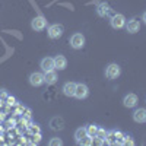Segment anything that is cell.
<instances>
[{
  "label": "cell",
  "mask_w": 146,
  "mask_h": 146,
  "mask_svg": "<svg viewBox=\"0 0 146 146\" xmlns=\"http://www.w3.org/2000/svg\"><path fill=\"white\" fill-rule=\"evenodd\" d=\"M48 145H50V146H62L63 145V140L60 139V137H53L50 142H48Z\"/></svg>",
  "instance_id": "cell-22"
},
{
  "label": "cell",
  "mask_w": 146,
  "mask_h": 146,
  "mask_svg": "<svg viewBox=\"0 0 146 146\" xmlns=\"http://www.w3.org/2000/svg\"><path fill=\"white\" fill-rule=\"evenodd\" d=\"M105 143H107V145H117V135H115V130H110V131H107Z\"/></svg>",
  "instance_id": "cell-17"
},
{
  "label": "cell",
  "mask_w": 146,
  "mask_h": 146,
  "mask_svg": "<svg viewBox=\"0 0 146 146\" xmlns=\"http://www.w3.org/2000/svg\"><path fill=\"white\" fill-rule=\"evenodd\" d=\"M29 83L32 86H41L44 83V73H40V72H34L29 75Z\"/></svg>",
  "instance_id": "cell-7"
},
{
  "label": "cell",
  "mask_w": 146,
  "mask_h": 146,
  "mask_svg": "<svg viewBox=\"0 0 146 146\" xmlns=\"http://www.w3.org/2000/svg\"><path fill=\"white\" fill-rule=\"evenodd\" d=\"M2 104H3V101H0V105H2Z\"/></svg>",
  "instance_id": "cell-31"
},
{
  "label": "cell",
  "mask_w": 146,
  "mask_h": 146,
  "mask_svg": "<svg viewBox=\"0 0 146 146\" xmlns=\"http://www.w3.org/2000/svg\"><path fill=\"white\" fill-rule=\"evenodd\" d=\"M110 13H111V7H110V5L107 2H101L98 6H96V15H98V16L105 18Z\"/></svg>",
  "instance_id": "cell-10"
},
{
  "label": "cell",
  "mask_w": 146,
  "mask_h": 146,
  "mask_svg": "<svg viewBox=\"0 0 146 146\" xmlns=\"http://www.w3.org/2000/svg\"><path fill=\"white\" fill-rule=\"evenodd\" d=\"M133 120H135L136 123H139V124L146 123V108L135 110V113H133Z\"/></svg>",
  "instance_id": "cell-12"
},
{
  "label": "cell",
  "mask_w": 146,
  "mask_h": 146,
  "mask_svg": "<svg viewBox=\"0 0 146 146\" xmlns=\"http://www.w3.org/2000/svg\"><path fill=\"white\" fill-rule=\"evenodd\" d=\"M29 133L31 135H35V133H41V129L38 124H31L29 126Z\"/></svg>",
  "instance_id": "cell-23"
},
{
  "label": "cell",
  "mask_w": 146,
  "mask_h": 146,
  "mask_svg": "<svg viewBox=\"0 0 146 146\" xmlns=\"http://www.w3.org/2000/svg\"><path fill=\"white\" fill-rule=\"evenodd\" d=\"M58 76L56 73V69L54 70H50V72H44V83L47 85H54L57 82Z\"/></svg>",
  "instance_id": "cell-14"
},
{
  "label": "cell",
  "mask_w": 146,
  "mask_h": 146,
  "mask_svg": "<svg viewBox=\"0 0 146 146\" xmlns=\"http://www.w3.org/2000/svg\"><path fill=\"white\" fill-rule=\"evenodd\" d=\"M126 16L121 15V13H115L111 16V19H110V25H111V28L114 29H123L126 27Z\"/></svg>",
  "instance_id": "cell-2"
},
{
  "label": "cell",
  "mask_w": 146,
  "mask_h": 146,
  "mask_svg": "<svg viewBox=\"0 0 146 146\" xmlns=\"http://www.w3.org/2000/svg\"><path fill=\"white\" fill-rule=\"evenodd\" d=\"M123 145H130V146L135 145V140H133L131 135H127V133H124V135H123Z\"/></svg>",
  "instance_id": "cell-21"
},
{
  "label": "cell",
  "mask_w": 146,
  "mask_h": 146,
  "mask_svg": "<svg viewBox=\"0 0 146 146\" xmlns=\"http://www.w3.org/2000/svg\"><path fill=\"white\" fill-rule=\"evenodd\" d=\"M96 136H98V137H102V139L105 140V136H107V131H105V129L98 127V133H96Z\"/></svg>",
  "instance_id": "cell-25"
},
{
  "label": "cell",
  "mask_w": 146,
  "mask_h": 146,
  "mask_svg": "<svg viewBox=\"0 0 146 146\" xmlns=\"http://www.w3.org/2000/svg\"><path fill=\"white\" fill-rule=\"evenodd\" d=\"M142 21L146 23V12H145V13H143V16H142Z\"/></svg>",
  "instance_id": "cell-29"
},
{
  "label": "cell",
  "mask_w": 146,
  "mask_h": 146,
  "mask_svg": "<svg viewBox=\"0 0 146 146\" xmlns=\"http://www.w3.org/2000/svg\"><path fill=\"white\" fill-rule=\"evenodd\" d=\"M85 136H88L86 127H79V129H76V131H75V140H76V143H79Z\"/></svg>",
  "instance_id": "cell-18"
},
{
  "label": "cell",
  "mask_w": 146,
  "mask_h": 146,
  "mask_svg": "<svg viewBox=\"0 0 146 146\" xmlns=\"http://www.w3.org/2000/svg\"><path fill=\"white\" fill-rule=\"evenodd\" d=\"M63 32H64V28H63V25H60V23H53V25H50L47 28V35H48V38H51V40L60 38V36L63 35Z\"/></svg>",
  "instance_id": "cell-1"
},
{
  "label": "cell",
  "mask_w": 146,
  "mask_h": 146,
  "mask_svg": "<svg viewBox=\"0 0 146 146\" xmlns=\"http://www.w3.org/2000/svg\"><path fill=\"white\" fill-rule=\"evenodd\" d=\"M45 27H47V19L44 16H35L31 21V28L34 31H42L45 29Z\"/></svg>",
  "instance_id": "cell-5"
},
{
  "label": "cell",
  "mask_w": 146,
  "mask_h": 146,
  "mask_svg": "<svg viewBox=\"0 0 146 146\" xmlns=\"http://www.w3.org/2000/svg\"><path fill=\"white\" fill-rule=\"evenodd\" d=\"M0 120H5V113H0Z\"/></svg>",
  "instance_id": "cell-30"
},
{
  "label": "cell",
  "mask_w": 146,
  "mask_h": 146,
  "mask_svg": "<svg viewBox=\"0 0 146 146\" xmlns=\"http://www.w3.org/2000/svg\"><path fill=\"white\" fill-rule=\"evenodd\" d=\"M50 126L53 130H62L64 127V121L63 118H58V117H54L51 121H50Z\"/></svg>",
  "instance_id": "cell-16"
},
{
  "label": "cell",
  "mask_w": 146,
  "mask_h": 146,
  "mask_svg": "<svg viewBox=\"0 0 146 146\" xmlns=\"http://www.w3.org/2000/svg\"><path fill=\"white\" fill-rule=\"evenodd\" d=\"M75 89H76V83L75 82H66L63 85V94L66 96H69V98H72V96H75Z\"/></svg>",
  "instance_id": "cell-15"
},
{
  "label": "cell",
  "mask_w": 146,
  "mask_h": 146,
  "mask_svg": "<svg viewBox=\"0 0 146 146\" xmlns=\"http://www.w3.org/2000/svg\"><path fill=\"white\" fill-rule=\"evenodd\" d=\"M78 145H83V146H91V145H94V137H91V136H85Z\"/></svg>",
  "instance_id": "cell-20"
},
{
  "label": "cell",
  "mask_w": 146,
  "mask_h": 146,
  "mask_svg": "<svg viewBox=\"0 0 146 146\" xmlns=\"http://www.w3.org/2000/svg\"><path fill=\"white\" fill-rule=\"evenodd\" d=\"M126 29L129 34H136L140 29V21H137L136 18L130 19L129 22H126Z\"/></svg>",
  "instance_id": "cell-9"
},
{
  "label": "cell",
  "mask_w": 146,
  "mask_h": 146,
  "mask_svg": "<svg viewBox=\"0 0 146 146\" xmlns=\"http://www.w3.org/2000/svg\"><path fill=\"white\" fill-rule=\"evenodd\" d=\"M7 96H9V95H7V92H6L5 89H0V101H3V102H5Z\"/></svg>",
  "instance_id": "cell-26"
},
{
  "label": "cell",
  "mask_w": 146,
  "mask_h": 146,
  "mask_svg": "<svg viewBox=\"0 0 146 146\" xmlns=\"http://www.w3.org/2000/svg\"><path fill=\"white\" fill-rule=\"evenodd\" d=\"M42 72H50V70H54V58L53 57H44L40 63Z\"/></svg>",
  "instance_id": "cell-13"
},
{
  "label": "cell",
  "mask_w": 146,
  "mask_h": 146,
  "mask_svg": "<svg viewBox=\"0 0 146 146\" xmlns=\"http://www.w3.org/2000/svg\"><path fill=\"white\" fill-rule=\"evenodd\" d=\"M86 133H88V136L95 137L96 133H98V126H96V124H88L86 126Z\"/></svg>",
  "instance_id": "cell-19"
},
{
  "label": "cell",
  "mask_w": 146,
  "mask_h": 146,
  "mask_svg": "<svg viewBox=\"0 0 146 146\" xmlns=\"http://www.w3.org/2000/svg\"><path fill=\"white\" fill-rule=\"evenodd\" d=\"M41 140V133H35L32 135V143H38Z\"/></svg>",
  "instance_id": "cell-27"
},
{
  "label": "cell",
  "mask_w": 146,
  "mask_h": 146,
  "mask_svg": "<svg viewBox=\"0 0 146 146\" xmlns=\"http://www.w3.org/2000/svg\"><path fill=\"white\" fill-rule=\"evenodd\" d=\"M94 143H96V145H104V143H105V140H104L102 137L95 136V137H94Z\"/></svg>",
  "instance_id": "cell-28"
},
{
  "label": "cell",
  "mask_w": 146,
  "mask_h": 146,
  "mask_svg": "<svg viewBox=\"0 0 146 146\" xmlns=\"http://www.w3.org/2000/svg\"><path fill=\"white\" fill-rule=\"evenodd\" d=\"M54 58V67L57 69V70H64L66 67H67V58L63 56V54H57L56 57H53Z\"/></svg>",
  "instance_id": "cell-11"
},
{
  "label": "cell",
  "mask_w": 146,
  "mask_h": 146,
  "mask_svg": "<svg viewBox=\"0 0 146 146\" xmlns=\"http://www.w3.org/2000/svg\"><path fill=\"white\" fill-rule=\"evenodd\" d=\"M70 47L75 50H82L85 47V36L80 32H76L70 36Z\"/></svg>",
  "instance_id": "cell-4"
},
{
  "label": "cell",
  "mask_w": 146,
  "mask_h": 146,
  "mask_svg": "<svg viewBox=\"0 0 146 146\" xmlns=\"http://www.w3.org/2000/svg\"><path fill=\"white\" fill-rule=\"evenodd\" d=\"M9 107H13V105H16V98H15V96H7V98H6V101H5Z\"/></svg>",
  "instance_id": "cell-24"
},
{
  "label": "cell",
  "mask_w": 146,
  "mask_h": 146,
  "mask_svg": "<svg viewBox=\"0 0 146 146\" xmlns=\"http://www.w3.org/2000/svg\"><path fill=\"white\" fill-rule=\"evenodd\" d=\"M89 94V88L85 83H76V89H75V98L78 100H85Z\"/></svg>",
  "instance_id": "cell-6"
},
{
  "label": "cell",
  "mask_w": 146,
  "mask_h": 146,
  "mask_svg": "<svg viewBox=\"0 0 146 146\" xmlns=\"http://www.w3.org/2000/svg\"><path fill=\"white\" fill-rule=\"evenodd\" d=\"M121 75V67L117 63H110L105 67V78L107 79H117Z\"/></svg>",
  "instance_id": "cell-3"
},
{
  "label": "cell",
  "mask_w": 146,
  "mask_h": 146,
  "mask_svg": "<svg viewBox=\"0 0 146 146\" xmlns=\"http://www.w3.org/2000/svg\"><path fill=\"white\" fill-rule=\"evenodd\" d=\"M139 102V98L136 94H127L124 98H123V105L127 108H135Z\"/></svg>",
  "instance_id": "cell-8"
}]
</instances>
